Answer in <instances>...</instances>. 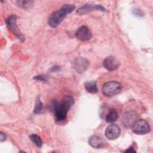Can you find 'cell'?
<instances>
[{
  "label": "cell",
  "instance_id": "19",
  "mask_svg": "<svg viewBox=\"0 0 153 153\" xmlns=\"http://www.w3.org/2000/svg\"><path fill=\"white\" fill-rule=\"evenodd\" d=\"M136 151L134 149L133 147V146H130L127 149H126L125 151V152H136Z\"/></svg>",
  "mask_w": 153,
  "mask_h": 153
},
{
  "label": "cell",
  "instance_id": "6",
  "mask_svg": "<svg viewBox=\"0 0 153 153\" xmlns=\"http://www.w3.org/2000/svg\"><path fill=\"white\" fill-rule=\"evenodd\" d=\"M137 114L134 111H128L124 113L122 117V123L127 128H130L136 122Z\"/></svg>",
  "mask_w": 153,
  "mask_h": 153
},
{
  "label": "cell",
  "instance_id": "1",
  "mask_svg": "<svg viewBox=\"0 0 153 153\" xmlns=\"http://www.w3.org/2000/svg\"><path fill=\"white\" fill-rule=\"evenodd\" d=\"M74 102V97L70 95L65 96L59 102L56 100H52L50 106L56 121H63L66 119L67 114Z\"/></svg>",
  "mask_w": 153,
  "mask_h": 153
},
{
  "label": "cell",
  "instance_id": "11",
  "mask_svg": "<svg viewBox=\"0 0 153 153\" xmlns=\"http://www.w3.org/2000/svg\"><path fill=\"white\" fill-rule=\"evenodd\" d=\"M103 66L109 71H114L118 69L120 65L119 61L114 56H109L105 59L103 62Z\"/></svg>",
  "mask_w": 153,
  "mask_h": 153
},
{
  "label": "cell",
  "instance_id": "20",
  "mask_svg": "<svg viewBox=\"0 0 153 153\" xmlns=\"http://www.w3.org/2000/svg\"><path fill=\"white\" fill-rule=\"evenodd\" d=\"M60 70V68L59 66H53L51 69V72H58Z\"/></svg>",
  "mask_w": 153,
  "mask_h": 153
},
{
  "label": "cell",
  "instance_id": "21",
  "mask_svg": "<svg viewBox=\"0 0 153 153\" xmlns=\"http://www.w3.org/2000/svg\"><path fill=\"white\" fill-rule=\"evenodd\" d=\"M0 139H1V142H3L4 140H6V136L4 133H3L2 132H1V136H0Z\"/></svg>",
  "mask_w": 153,
  "mask_h": 153
},
{
  "label": "cell",
  "instance_id": "5",
  "mask_svg": "<svg viewBox=\"0 0 153 153\" xmlns=\"http://www.w3.org/2000/svg\"><path fill=\"white\" fill-rule=\"evenodd\" d=\"M148 123L144 120H136L132 126V131L137 134H145L150 131Z\"/></svg>",
  "mask_w": 153,
  "mask_h": 153
},
{
  "label": "cell",
  "instance_id": "2",
  "mask_svg": "<svg viewBox=\"0 0 153 153\" xmlns=\"http://www.w3.org/2000/svg\"><path fill=\"white\" fill-rule=\"evenodd\" d=\"M75 7L73 4H64L61 8L54 11L48 18V24L52 27L58 26L68 14H70L75 10Z\"/></svg>",
  "mask_w": 153,
  "mask_h": 153
},
{
  "label": "cell",
  "instance_id": "8",
  "mask_svg": "<svg viewBox=\"0 0 153 153\" xmlns=\"http://www.w3.org/2000/svg\"><path fill=\"white\" fill-rule=\"evenodd\" d=\"M94 11H106V9L100 5L86 4L76 10V13L79 15H84Z\"/></svg>",
  "mask_w": 153,
  "mask_h": 153
},
{
  "label": "cell",
  "instance_id": "10",
  "mask_svg": "<svg viewBox=\"0 0 153 153\" xmlns=\"http://www.w3.org/2000/svg\"><path fill=\"white\" fill-rule=\"evenodd\" d=\"M75 35L78 39L81 41H88L91 39L92 33L90 29L86 26L79 27L75 32Z\"/></svg>",
  "mask_w": 153,
  "mask_h": 153
},
{
  "label": "cell",
  "instance_id": "12",
  "mask_svg": "<svg viewBox=\"0 0 153 153\" xmlns=\"http://www.w3.org/2000/svg\"><path fill=\"white\" fill-rule=\"evenodd\" d=\"M105 141L102 138L96 135L91 136L88 139L89 145L96 149L103 148L105 145Z\"/></svg>",
  "mask_w": 153,
  "mask_h": 153
},
{
  "label": "cell",
  "instance_id": "14",
  "mask_svg": "<svg viewBox=\"0 0 153 153\" xmlns=\"http://www.w3.org/2000/svg\"><path fill=\"white\" fill-rule=\"evenodd\" d=\"M118 117V115L117 112L115 109H111L108 113L105 120L108 123H112L117 120Z\"/></svg>",
  "mask_w": 153,
  "mask_h": 153
},
{
  "label": "cell",
  "instance_id": "16",
  "mask_svg": "<svg viewBox=\"0 0 153 153\" xmlns=\"http://www.w3.org/2000/svg\"><path fill=\"white\" fill-rule=\"evenodd\" d=\"M29 137L32 142L38 147L41 148L42 145V141L41 137L35 134H32L29 136Z\"/></svg>",
  "mask_w": 153,
  "mask_h": 153
},
{
  "label": "cell",
  "instance_id": "18",
  "mask_svg": "<svg viewBox=\"0 0 153 153\" xmlns=\"http://www.w3.org/2000/svg\"><path fill=\"white\" fill-rule=\"evenodd\" d=\"M34 79H36L37 81H39L41 82H47L48 81V76L43 75H39L37 76H35L33 77Z\"/></svg>",
  "mask_w": 153,
  "mask_h": 153
},
{
  "label": "cell",
  "instance_id": "17",
  "mask_svg": "<svg viewBox=\"0 0 153 153\" xmlns=\"http://www.w3.org/2000/svg\"><path fill=\"white\" fill-rule=\"evenodd\" d=\"M16 3L20 7L24 9H28L32 6L33 4V1H16Z\"/></svg>",
  "mask_w": 153,
  "mask_h": 153
},
{
  "label": "cell",
  "instance_id": "15",
  "mask_svg": "<svg viewBox=\"0 0 153 153\" xmlns=\"http://www.w3.org/2000/svg\"><path fill=\"white\" fill-rule=\"evenodd\" d=\"M43 110H44V108H43V105L42 103L39 99V97H38L35 102V108L33 109V113L35 114H41L43 112Z\"/></svg>",
  "mask_w": 153,
  "mask_h": 153
},
{
  "label": "cell",
  "instance_id": "3",
  "mask_svg": "<svg viewBox=\"0 0 153 153\" xmlns=\"http://www.w3.org/2000/svg\"><path fill=\"white\" fill-rule=\"evenodd\" d=\"M122 89L120 82L115 81H111L104 84L102 87L103 94L107 97H112L119 94Z\"/></svg>",
  "mask_w": 153,
  "mask_h": 153
},
{
  "label": "cell",
  "instance_id": "4",
  "mask_svg": "<svg viewBox=\"0 0 153 153\" xmlns=\"http://www.w3.org/2000/svg\"><path fill=\"white\" fill-rule=\"evenodd\" d=\"M6 25L8 29L14 34L18 39L21 41L23 42L25 41V36L20 31L17 25V16L14 14L10 16L6 19Z\"/></svg>",
  "mask_w": 153,
  "mask_h": 153
},
{
  "label": "cell",
  "instance_id": "13",
  "mask_svg": "<svg viewBox=\"0 0 153 153\" xmlns=\"http://www.w3.org/2000/svg\"><path fill=\"white\" fill-rule=\"evenodd\" d=\"M84 87L85 90L90 93H96L98 91L97 84L95 81L85 82L84 84Z\"/></svg>",
  "mask_w": 153,
  "mask_h": 153
},
{
  "label": "cell",
  "instance_id": "7",
  "mask_svg": "<svg viewBox=\"0 0 153 153\" xmlns=\"http://www.w3.org/2000/svg\"><path fill=\"white\" fill-rule=\"evenodd\" d=\"M73 66L78 74L84 73L89 66V62L84 57H79L76 58L73 62Z\"/></svg>",
  "mask_w": 153,
  "mask_h": 153
},
{
  "label": "cell",
  "instance_id": "9",
  "mask_svg": "<svg viewBox=\"0 0 153 153\" xmlns=\"http://www.w3.org/2000/svg\"><path fill=\"white\" fill-rule=\"evenodd\" d=\"M121 130L117 124H112L107 127L105 130V136L109 140H114L118 138L120 134Z\"/></svg>",
  "mask_w": 153,
  "mask_h": 153
}]
</instances>
